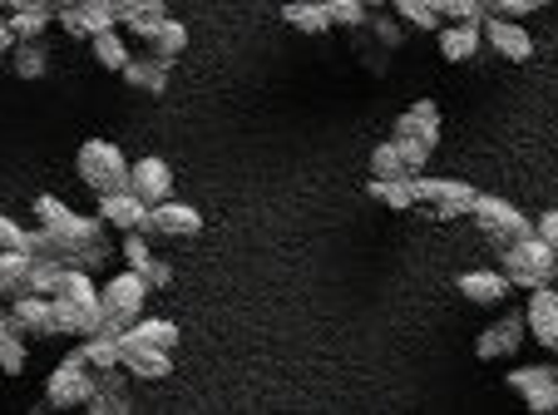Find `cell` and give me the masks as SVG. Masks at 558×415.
<instances>
[{
  "label": "cell",
  "mask_w": 558,
  "mask_h": 415,
  "mask_svg": "<svg viewBox=\"0 0 558 415\" xmlns=\"http://www.w3.org/2000/svg\"><path fill=\"white\" fill-rule=\"evenodd\" d=\"M74 173H80V183L95 193L129 188V159L119 154V144H109V138H85L80 154H74Z\"/></svg>",
  "instance_id": "1"
},
{
  "label": "cell",
  "mask_w": 558,
  "mask_h": 415,
  "mask_svg": "<svg viewBox=\"0 0 558 415\" xmlns=\"http://www.w3.org/2000/svg\"><path fill=\"white\" fill-rule=\"evenodd\" d=\"M499 272L509 277V288H548L554 282V247L544 243L538 233L529 237H514V243H505V267Z\"/></svg>",
  "instance_id": "2"
},
{
  "label": "cell",
  "mask_w": 558,
  "mask_h": 415,
  "mask_svg": "<svg viewBox=\"0 0 558 415\" xmlns=\"http://www.w3.org/2000/svg\"><path fill=\"white\" fill-rule=\"evenodd\" d=\"M144 302H148V282H144V272H134V267H124V272H114L99 288V307H105V327L99 331H124L129 321H138L144 317Z\"/></svg>",
  "instance_id": "3"
},
{
  "label": "cell",
  "mask_w": 558,
  "mask_h": 415,
  "mask_svg": "<svg viewBox=\"0 0 558 415\" xmlns=\"http://www.w3.org/2000/svg\"><path fill=\"white\" fill-rule=\"evenodd\" d=\"M35 218H40V228H50L54 237H64V243H99V237H109V223L105 218H85V213H74V208H64L54 193H40L35 198Z\"/></svg>",
  "instance_id": "4"
},
{
  "label": "cell",
  "mask_w": 558,
  "mask_h": 415,
  "mask_svg": "<svg viewBox=\"0 0 558 415\" xmlns=\"http://www.w3.org/2000/svg\"><path fill=\"white\" fill-rule=\"evenodd\" d=\"M89 395H95V366L85 362V352H70L50 371V381H45V405H54V411H74V405H85Z\"/></svg>",
  "instance_id": "5"
},
{
  "label": "cell",
  "mask_w": 558,
  "mask_h": 415,
  "mask_svg": "<svg viewBox=\"0 0 558 415\" xmlns=\"http://www.w3.org/2000/svg\"><path fill=\"white\" fill-rule=\"evenodd\" d=\"M470 218L480 223V233L489 237V243H514V237H529L534 233V223H529L524 213H519L509 198H495V193H474V208H470Z\"/></svg>",
  "instance_id": "6"
},
{
  "label": "cell",
  "mask_w": 558,
  "mask_h": 415,
  "mask_svg": "<svg viewBox=\"0 0 558 415\" xmlns=\"http://www.w3.org/2000/svg\"><path fill=\"white\" fill-rule=\"evenodd\" d=\"M411 188H415V208L425 203L435 218H464L474 208V188L464 179H430V173H415Z\"/></svg>",
  "instance_id": "7"
},
{
  "label": "cell",
  "mask_w": 558,
  "mask_h": 415,
  "mask_svg": "<svg viewBox=\"0 0 558 415\" xmlns=\"http://www.w3.org/2000/svg\"><path fill=\"white\" fill-rule=\"evenodd\" d=\"M54 21H60L64 35H74V40H95L99 30H114L119 15L105 0H64V5H54Z\"/></svg>",
  "instance_id": "8"
},
{
  "label": "cell",
  "mask_w": 558,
  "mask_h": 415,
  "mask_svg": "<svg viewBox=\"0 0 558 415\" xmlns=\"http://www.w3.org/2000/svg\"><path fill=\"white\" fill-rule=\"evenodd\" d=\"M505 381H509V391H514V395H524V405L534 415L558 411V376H554V366H514Z\"/></svg>",
  "instance_id": "9"
},
{
  "label": "cell",
  "mask_w": 558,
  "mask_h": 415,
  "mask_svg": "<svg viewBox=\"0 0 558 415\" xmlns=\"http://www.w3.org/2000/svg\"><path fill=\"white\" fill-rule=\"evenodd\" d=\"M480 30H485V45L499 54V60H514V64L534 60V35H529L519 21H509V15H485Z\"/></svg>",
  "instance_id": "10"
},
{
  "label": "cell",
  "mask_w": 558,
  "mask_h": 415,
  "mask_svg": "<svg viewBox=\"0 0 558 415\" xmlns=\"http://www.w3.org/2000/svg\"><path fill=\"white\" fill-rule=\"evenodd\" d=\"M144 233H158V237H198L203 233V213H198V208H189V203H179V198H163V203H154V208H148Z\"/></svg>",
  "instance_id": "11"
},
{
  "label": "cell",
  "mask_w": 558,
  "mask_h": 415,
  "mask_svg": "<svg viewBox=\"0 0 558 415\" xmlns=\"http://www.w3.org/2000/svg\"><path fill=\"white\" fill-rule=\"evenodd\" d=\"M129 193L134 198H144L148 208L154 203H163V198H173V169L163 159H138V163H129Z\"/></svg>",
  "instance_id": "12"
},
{
  "label": "cell",
  "mask_w": 558,
  "mask_h": 415,
  "mask_svg": "<svg viewBox=\"0 0 558 415\" xmlns=\"http://www.w3.org/2000/svg\"><path fill=\"white\" fill-rule=\"evenodd\" d=\"M524 337H529L524 317H499L495 327H485L480 337H474V356H480V362H499V356H514L519 346H524Z\"/></svg>",
  "instance_id": "13"
},
{
  "label": "cell",
  "mask_w": 558,
  "mask_h": 415,
  "mask_svg": "<svg viewBox=\"0 0 558 415\" xmlns=\"http://www.w3.org/2000/svg\"><path fill=\"white\" fill-rule=\"evenodd\" d=\"M5 317H11V331H21V337H54L50 297H40V292H15Z\"/></svg>",
  "instance_id": "14"
},
{
  "label": "cell",
  "mask_w": 558,
  "mask_h": 415,
  "mask_svg": "<svg viewBox=\"0 0 558 415\" xmlns=\"http://www.w3.org/2000/svg\"><path fill=\"white\" fill-rule=\"evenodd\" d=\"M524 327H529V337H534L538 346H548V352H554V341H558V292H554V282L529 292Z\"/></svg>",
  "instance_id": "15"
},
{
  "label": "cell",
  "mask_w": 558,
  "mask_h": 415,
  "mask_svg": "<svg viewBox=\"0 0 558 415\" xmlns=\"http://www.w3.org/2000/svg\"><path fill=\"white\" fill-rule=\"evenodd\" d=\"M99 218L119 233H144V218H148V203L134 198L129 188H114V193H99Z\"/></svg>",
  "instance_id": "16"
},
{
  "label": "cell",
  "mask_w": 558,
  "mask_h": 415,
  "mask_svg": "<svg viewBox=\"0 0 558 415\" xmlns=\"http://www.w3.org/2000/svg\"><path fill=\"white\" fill-rule=\"evenodd\" d=\"M454 288H460V297L474 302V307H499V302L509 297V277L489 272V267H474V272L454 277Z\"/></svg>",
  "instance_id": "17"
},
{
  "label": "cell",
  "mask_w": 558,
  "mask_h": 415,
  "mask_svg": "<svg viewBox=\"0 0 558 415\" xmlns=\"http://www.w3.org/2000/svg\"><path fill=\"white\" fill-rule=\"evenodd\" d=\"M119 346H158V352H173L179 346V321L169 317H138L119 331Z\"/></svg>",
  "instance_id": "18"
},
{
  "label": "cell",
  "mask_w": 558,
  "mask_h": 415,
  "mask_svg": "<svg viewBox=\"0 0 558 415\" xmlns=\"http://www.w3.org/2000/svg\"><path fill=\"white\" fill-rule=\"evenodd\" d=\"M396 138H415V144L435 149V144H440V109H435V99H415V105L396 119Z\"/></svg>",
  "instance_id": "19"
},
{
  "label": "cell",
  "mask_w": 558,
  "mask_h": 415,
  "mask_svg": "<svg viewBox=\"0 0 558 415\" xmlns=\"http://www.w3.org/2000/svg\"><path fill=\"white\" fill-rule=\"evenodd\" d=\"M119 366H124V376H138V381H163V376H173V352H158V346H124Z\"/></svg>",
  "instance_id": "20"
},
{
  "label": "cell",
  "mask_w": 558,
  "mask_h": 415,
  "mask_svg": "<svg viewBox=\"0 0 558 415\" xmlns=\"http://www.w3.org/2000/svg\"><path fill=\"white\" fill-rule=\"evenodd\" d=\"M480 45H485V30H480V21H454L440 30V54L450 64H464L480 54Z\"/></svg>",
  "instance_id": "21"
},
{
  "label": "cell",
  "mask_w": 558,
  "mask_h": 415,
  "mask_svg": "<svg viewBox=\"0 0 558 415\" xmlns=\"http://www.w3.org/2000/svg\"><path fill=\"white\" fill-rule=\"evenodd\" d=\"M169 60H158V54H144V60H129L119 75H124L129 89H144V95H163L169 89Z\"/></svg>",
  "instance_id": "22"
},
{
  "label": "cell",
  "mask_w": 558,
  "mask_h": 415,
  "mask_svg": "<svg viewBox=\"0 0 558 415\" xmlns=\"http://www.w3.org/2000/svg\"><path fill=\"white\" fill-rule=\"evenodd\" d=\"M282 21L302 35H327L331 30V11L327 0H287L282 5Z\"/></svg>",
  "instance_id": "23"
},
{
  "label": "cell",
  "mask_w": 558,
  "mask_h": 415,
  "mask_svg": "<svg viewBox=\"0 0 558 415\" xmlns=\"http://www.w3.org/2000/svg\"><path fill=\"white\" fill-rule=\"evenodd\" d=\"M50 21H54V5H50V0H35V5H25V11L5 15V25H11L15 40H45Z\"/></svg>",
  "instance_id": "24"
},
{
  "label": "cell",
  "mask_w": 558,
  "mask_h": 415,
  "mask_svg": "<svg viewBox=\"0 0 558 415\" xmlns=\"http://www.w3.org/2000/svg\"><path fill=\"white\" fill-rule=\"evenodd\" d=\"M11 60V70L21 80H45V70H50V50H45V40H15V50L5 54Z\"/></svg>",
  "instance_id": "25"
},
{
  "label": "cell",
  "mask_w": 558,
  "mask_h": 415,
  "mask_svg": "<svg viewBox=\"0 0 558 415\" xmlns=\"http://www.w3.org/2000/svg\"><path fill=\"white\" fill-rule=\"evenodd\" d=\"M35 257L25 247H0V297H15L25 292V272H31Z\"/></svg>",
  "instance_id": "26"
},
{
  "label": "cell",
  "mask_w": 558,
  "mask_h": 415,
  "mask_svg": "<svg viewBox=\"0 0 558 415\" xmlns=\"http://www.w3.org/2000/svg\"><path fill=\"white\" fill-rule=\"evenodd\" d=\"M189 50V25L183 21H163L154 35H148V54H158V60H179V54Z\"/></svg>",
  "instance_id": "27"
},
{
  "label": "cell",
  "mask_w": 558,
  "mask_h": 415,
  "mask_svg": "<svg viewBox=\"0 0 558 415\" xmlns=\"http://www.w3.org/2000/svg\"><path fill=\"white\" fill-rule=\"evenodd\" d=\"M366 193H371L376 203H386V208H396V213H411V208H415L411 179H371Z\"/></svg>",
  "instance_id": "28"
},
{
  "label": "cell",
  "mask_w": 558,
  "mask_h": 415,
  "mask_svg": "<svg viewBox=\"0 0 558 415\" xmlns=\"http://www.w3.org/2000/svg\"><path fill=\"white\" fill-rule=\"evenodd\" d=\"M85 362L95 366V371H105V366H119V356H124V346H119L114 331H95V337H85Z\"/></svg>",
  "instance_id": "29"
},
{
  "label": "cell",
  "mask_w": 558,
  "mask_h": 415,
  "mask_svg": "<svg viewBox=\"0 0 558 415\" xmlns=\"http://www.w3.org/2000/svg\"><path fill=\"white\" fill-rule=\"evenodd\" d=\"M89 45H95V60L105 64V70H114V75H119V70H124L129 60H134V54H129V45L119 40V25H114V30H99Z\"/></svg>",
  "instance_id": "30"
},
{
  "label": "cell",
  "mask_w": 558,
  "mask_h": 415,
  "mask_svg": "<svg viewBox=\"0 0 558 415\" xmlns=\"http://www.w3.org/2000/svg\"><path fill=\"white\" fill-rule=\"evenodd\" d=\"M371 179H411V173H405L401 149H396V138L376 144V154H371Z\"/></svg>",
  "instance_id": "31"
},
{
  "label": "cell",
  "mask_w": 558,
  "mask_h": 415,
  "mask_svg": "<svg viewBox=\"0 0 558 415\" xmlns=\"http://www.w3.org/2000/svg\"><path fill=\"white\" fill-rule=\"evenodd\" d=\"M60 263H50V257H35L31 272H25V292H40V297H54V288H60Z\"/></svg>",
  "instance_id": "32"
},
{
  "label": "cell",
  "mask_w": 558,
  "mask_h": 415,
  "mask_svg": "<svg viewBox=\"0 0 558 415\" xmlns=\"http://www.w3.org/2000/svg\"><path fill=\"white\" fill-rule=\"evenodd\" d=\"M25 362H31L25 337H21V331H5V337H0V376H21Z\"/></svg>",
  "instance_id": "33"
},
{
  "label": "cell",
  "mask_w": 558,
  "mask_h": 415,
  "mask_svg": "<svg viewBox=\"0 0 558 415\" xmlns=\"http://www.w3.org/2000/svg\"><path fill=\"white\" fill-rule=\"evenodd\" d=\"M390 5H396V15H401L405 25H415V30H435V21H440L430 0H390Z\"/></svg>",
  "instance_id": "34"
},
{
  "label": "cell",
  "mask_w": 558,
  "mask_h": 415,
  "mask_svg": "<svg viewBox=\"0 0 558 415\" xmlns=\"http://www.w3.org/2000/svg\"><path fill=\"white\" fill-rule=\"evenodd\" d=\"M163 21H169V5H158V0H154V5H144V11L129 15L124 30H129V35H138V40H148V35H154Z\"/></svg>",
  "instance_id": "35"
},
{
  "label": "cell",
  "mask_w": 558,
  "mask_h": 415,
  "mask_svg": "<svg viewBox=\"0 0 558 415\" xmlns=\"http://www.w3.org/2000/svg\"><path fill=\"white\" fill-rule=\"evenodd\" d=\"M327 11H331V25H351V30H361L371 21V11L361 0H327Z\"/></svg>",
  "instance_id": "36"
},
{
  "label": "cell",
  "mask_w": 558,
  "mask_h": 415,
  "mask_svg": "<svg viewBox=\"0 0 558 415\" xmlns=\"http://www.w3.org/2000/svg\"><path fill=\"white\" fill-rule=\"evenodd\" d=\"M85 411H89V415H124V411H129V395H124V391H95V395L85 401Z\"/></svg>",
  "instance_id": "37"
},
{
  "label": "cell",
  "mask_w": 558,
  "mask_h": 415,
  "mask_svg": "<svg viewBox=\"0 0 558 415\" xmlns=\"http://www.w3.org/2000/svg\"><path fill=\"white\" fill-rule=\"evenodd\" d=\"M396 149H401V159H405V173H425V163H430V154L435 149H425V144H415V138H396Z\"/></svg>",
  "instance_id": "38"
},
{
  "label": "cell",
  "mask_w": 558,
  "mask_h": 415,
  "mask_svg": "<svg viewBox=\"0 0 558 415\" xmlns=\"http://www.w3.org/2000/svg\"><path fill=\"white\" fill-rule=\"evenodd\" d=\"M124 263L134 267V272H144V267L154 263V253H148V237H144V233H124Z\"/></svg>",
  "instance_id": "39"
},
{
  "label": "cell",
  "mask_w": 558,
  "mask_h": 415,
  "mask_svg": "<svg viewBox=\"0 0 558 415\" xmlns=\"http://www.w3.org/2000/svg\"><path fill=\"white\" fill-rule=\"evenodd\" d=\"M445 15H450V21H485L489 0H445Z\"/></svg>",
  "instance_id": "40"
},
{
  "label": "cell",
  "mask_w": 558,
  "mask_h": 415,
  "mask_svg": "<svg viewBox=\"0 0 558 415\" xmlns=\"http://www.w3.org/2000/svg\"><path fill=\"white\" fill-rule=\"evenodd\" d=\"M548 0H489V15H509V21H524L529 11H538Z\"/></svg>",
  "instance_id": "41"
},
{
  "label": "cell",
  "mask_w": 558,
  "mask_h": 415,
  "mask_svg": "<svg viewBox=\"0 0 558 415\" xmlns=\"http://www.w3.org/2000/svg\"><path fill=\"white\" fill-rule=\"evenodd\" d=\"M25 243H31V233H25L15 218L0 213V247H25Z\"/></svg>",
  "instance_id": "42"
},
{
  "label": "cell",
  "mask_w": 558,
  "mask_h": 415,
  "mask_svg": "<svg viewBox=\"0 0 558 415\" xmlns=\"http://www.w3.org/2000/svg\"><path fill=\"white\" fill-rule=\"evenodd\" d=\"M144 282H148V292H154V288H169V282H173V267H169V263H158V257H154V263L144 267Z\"/></svg>",
  "instance_id": "43"
},
{
  "label": "cell",
  "mask_w": 558,
  "mask_h": 415,
  "mask_svg": "<svg viewBox=\"0 0 558 415\" xmlns=\"http://www.w3.org/2000/svg\"><path fill=\"white\" fill-rule=\"evenodd\" d=\"M534 233L544 237V243H548V247H554V253H558V208H548V213L538 218V223H534Z\"/></svg>",
  "instance_id": "44"
},
{
  "label": "cell",
  "mask_w": 558,
  "mask_h": 415,
  "mask_svg": "<svg viewBox=\"0 0 558 415\" xmlns=\"http://www.w3.org/2000/svg\"><path fill=\"white\" fill-rule=\"evenodd\" d=\"M366 25H371V30H376V35H380V45H401V25H390V21H386V15H371V21H366Z\"/></svg>",
  "instance_id": "45"
},
{
  "label": "cell",
  "mask_w": 558,
  "mask_h": 415,
  "mask_svg": "<svg viewBox=\"0 0 558 415\" xmlns=\"http://www.w3.org/2000/svg\"><path fill=\"white\" fill-rule=\"evenodd\" d=\"M11 50H15V35H11V25L0 21V60H5V54H11Z\"/></svg>",
  "instance_id": "46"
},
{
  "label": "cell",
  "mask_w": 558,
  "mask_h": 415,
  "mask_svg": "<svg viewBox=\"0 0 558 415\" xmlns=\"http://www.w3.org/2000/svg\"><path fill=\"white\" fill-rule=\"evenodd\" d=\"M5 11H25V5H35V0H0Z\"/></svg>",
  "instance_id": "47"
},
{
  "label": "cell",
  "mask_w": 558,
  "mask_h": 415,
  "mask_svg": "<svg viewBox=\"0 0 558 415\" xmlns=\"http://www.w3.org/2000/svg\"><path fill=\"white\" fill-rule=\"evenodd\" d=\"M361 5H366V11H380V5H390V0H361Z\"/></svg>",
  "instance_id": "48"
},
{
  "label": "cell",
  "mask_w": 558,
  "mask_h": 415,
  "mask_svg": "<svg viewBox=\"0 0 558 415\" xmlns=\"http://www.w3.org/2000/svg\"><path fill=\"white\" fill-rule=\"evenodd\" d=\"M5 331H11V317H0V337H5Z\"/></svg>",
  "instance_id": "49"
},
{
  "label": "cell",
  "mask_w": 558,
  "mask_h": 415,
  "mask_svg": "<svg viewBox=\"0 0 558 415\" xmlns=\"http://www.w3.org/2000/svg\"><path fill=\"white\" fill-rule=\"evenodd\" d=\"M554 282H558V253H554Z\"/></svg>",
  "instance_id": "50"
},
{
  "label": "cell",
  "mask_w": 558,
  "mask_h": 415,
  "mask_svg": "<svg viewBox=\"0 0 558 415\" xmlns=\"http://www.w3.org/2000/svg\"><path fill=\"white\" fill-rule=\"evenodd\" d=\"M105 5H119V0H105Z\"/></svg>",
  "instance_id": "51"
},
{
  "label": "cell",
  "mask_w": 558,
  "mask_h": 415,
  "mask_svg": "<svg viewBox=\"0 0 558 415\" xmlns=\"http://www.w3.org/2000/svg\"><path fill=\"white\" fill-rule=\"evenodd\" d=\"M50 5H64V0H50Z\"/></svg>",
  "instance_id": "52"
},
{
  "label": "cell",
  "mask_w": 558,
  "mask_h": 415,
  "mask_svg": "<svg viewBox=\"0 0 558 415\" xmlns=\"http://www.w3.org/2000/svg\"><path fill=\"white\" fill-rule=\"evenodd\" d=\"M554 352H558V341H554Z\"/></svg>",
  "instance_id": "53"
},
{
  "label": "cell",
  "mask_w": 558,
  "mask_h": 415,
  "mask_svg": "<svg viewBox=\"0 0 558 415\" xmlns=\"http://www.w3.org/2000/svg\"><path fill=\"white\" fill-rule=\"evenodd\" d=\"M554 292H558V282H554Z\"/></svg>",
  "instance_id": "54"
},
{
  "label": "cell",
  "mask_w": 558,
  "mask_h": 415,
  "mask_svg": "<svg viewBox=\"0 0 558 415\" xmlns=\"http://www.w3.org/2000/svg\"><path fill=\"white\" fill-rule=\"evenodd\" d=\"M163 5H169V0H163Z\"/></svg>",
  "instance_id": "55"
}]
</instances>
